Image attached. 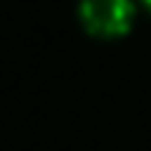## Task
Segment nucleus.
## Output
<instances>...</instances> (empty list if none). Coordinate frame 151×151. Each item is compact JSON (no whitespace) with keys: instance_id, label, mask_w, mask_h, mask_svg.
<instances>
[{"instance_id":"1","label":"nucleus","mask_w":151,"mask_h":151,"mask_svg":"<svg viewBox=\"0 0 151 151\" xmlns=\"http://www.w3.org/2000/svg\"><path fill=\"white\" fill-rule=\"evenodd\" d=\"M81 20L93 35H124L134 20V5L131 0H83Z\"/></svg>"},{"instance_id":"2","label":"nucleus","mask_w":151,"mask_h":151,"mask_svg":"<svg viewBox=\"0 0 151 151\" xmlns=\"http://www.w3.org/2000/svg\"><path fill=\"white\" fill-rule=\"evenodd\" d=\"M144 3H146V5H149V8H151V0H144Z\"/></svg>"}]
</instances>
